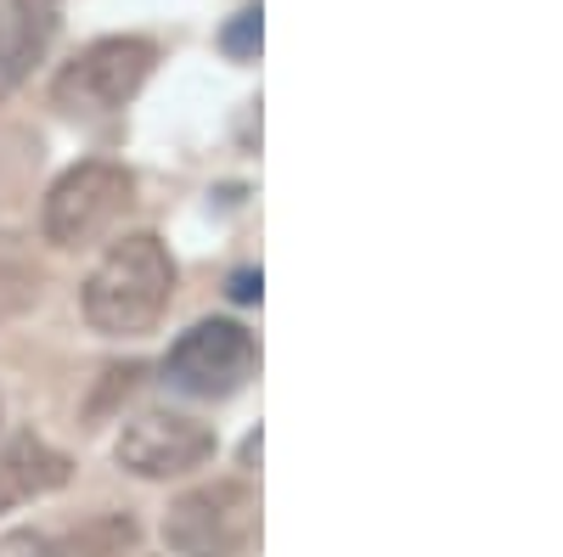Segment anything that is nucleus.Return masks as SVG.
I'll return each mask as SVG.
<instances>
[{
    "label": "nucleus",
    "instance_id": "obj_1",
    "mask_svg": "<svg viewBox=\"0 0 563 557\" xmlns=\"http://www.w3.org/2000/svg\"><path fill=\"white\" fill-rule=\"evenodd\" d=\"M175 293V259L169 248L153 237V231H130L119 237L97 270L85 276V321L97 327L102 338H135V333H153L158 315L169 310Z\"/></svg>",
    "mask_w": 563,
    "mask_h": 557
},
{
    "label": "nucleus",
    "instance_id": "obj_2",
    "mask_svg": "<svg viewBox=\"0 0 563 557\" xmlns=\"http://www.w3.org/2000/svg\"><path fill=\"white\" fill-rule=\"evenodd\" d=\"M153 63H158V52H153V40H141V34L90 40L85 52L57 74L52 97L68 113H119L135 90L147 85Z\"/></svg>",
    "mask_w": 563,
    "mask_h": 557
},
{
    "label": "nucleus",
    "instance_id": "obj_3",
    "mask_svg": "<svg viewBox=\"0 0 563 557\" xmlns=\"http://www.w3.org/2000/svg\"><path fill=\"white\" fill-rule=\"evenodd\" d=\"M135 198V175L124 164H108V158H85L74 164L52 192H45V243H57V248H79L90 237H102V231L130 209Z\"/></svg>",
    "mask_w": 563,
    "mask_h": 557
},
{
    "label": "nucleus",
    "instance_id": "obj_4",
    "mask_svg": "<svg viewBox=\"0 0 563 557\" xmlns=\"http://www.w3.org/2000/svg\"><path fill=\"white\" fill-rule=\"evenodd\" d=\"M254 371V338L238 321H198L192 333H180L169 360H164V378L192 394V400H225L249 383Z\"/></svg>",
    "mask_w": 563,
    "mask_h": 557
},
{
    "label": "nucleus",
    "instance_id": "obj_5",
    "mask_svg": "<svg viewBox=\"0 0 563 557\" xmlns=\"http://www.w3.org/2000/svg\"><path fill=\"white\" fill-rule=\"evenodd\" d=\"M169 546L180 557H249L254 535V495L243 484H209L169 506L164 524Z\"/></svg>",
    "mask_w": 563,
    "mask_h": 557
},
{
    "label": "nucleus",
    "instance_id": "obj_6",
    "mask_svg": "<svg viewBox=\"0 0 563 557\" xmlns=\"http://www.w3.org/2000/svg\"><path fill=\"white\" fill-rule=\"evenodd\" d=\"M113 456L135 479H180V474L203 468V461L214 456V434L203 423H192V416L147 411V416H135V423H124Z\"/></svg>",
    "mask_w": 563,
    "mask_h": 557
},
{
    "label": "nucleus",
    "instance_id": "obj_7",
    "mask_svg": "<svg viewBox=\"0 0 563 557\" xmlns=\"http://www.w3.org/2000/svg\"><path fill=\"white\" fill-rule=\"evenodd\" d=\"M57 34V7L52 0H0V97L29 79V68L45 57Z\"/></svg>",
    "mask_w": 563,
    "mask_h": 557
},
{
    "label": "nucleus",
    "instance_id": "obj_8",
    "mask_svg": "<svg viewBox=\"0 0 563 557\" xmlns=\"http://www.w3.org/2000/svg\"><path fill=\"white\" fill-rule=\"evenodd\" d=\"M68 474H74L68 456L52 450L45 439H34V434L7 439V445H0V513H12V506H23V501H34V495L63 490Z\"/></svg>",
    "mask_w": 563,
    "mask_h": 557
},
{
    "label": "nucleus",
    "instance_id": "obj_9",
    "mask_svg": "<svg viewBox=\"0 0 563 557\" xmlns=\"http://www.w3.org/2000/svg\"><path fill=\"white\" fill-rule=\"evenodd\" d=\"M220 45L231 57H254L260 52V7H249V12H238L225 29H220Z\"/></svg>",
    "mask_w": 563,
    "mask_h": 557
},
{
    "label": "nucleus",
    "instance_id": "obj_10",
    "mask_svg": "<svg viewBox=\"0 0 563 557\" xmlns=\"http://www.w3.org/2000/svg\"><path fill=\"white\" fill-rule=\"evenodd\" d=\"M231 293H238V299H254V293H260V276H254V270H243V276H238V288H231Z\"/></svg>",
    "mask_w": 563,
    "mask_h": 557
}]
</instances>
